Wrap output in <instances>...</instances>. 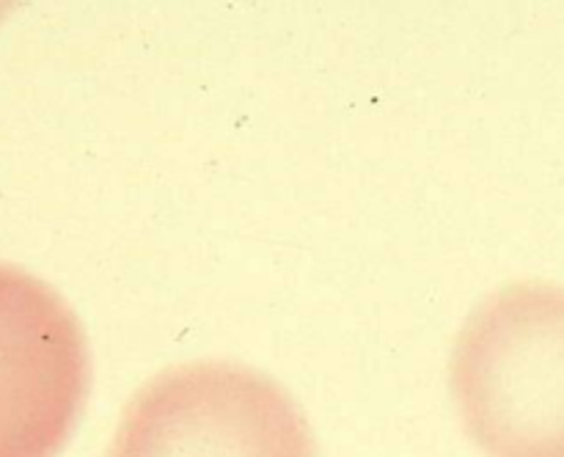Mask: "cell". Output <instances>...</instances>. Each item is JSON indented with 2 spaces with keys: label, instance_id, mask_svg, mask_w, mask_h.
<instances>
[{
  "label": "cell",
  "instance_id": "6da1fadb",
  "mask_svg": "<svg viewBox=\"0 0 564 457\" xmlns=\"http://www.w3.org/2000/svg\"><path fill=\"white\" fill-rule=\"evenodd\" d=\"M452 391L488 457H564V286L490 295L460 330Z\"/></svg>",
  "mask_w": 564,
  "mask_h": 457
},
{
  "label": "cell",
  "instance_id": "7a4b0ae2",
  "mask_svg": "<svg viewBox=\"0 0 564 457\" xmlns=\"http://www.w3.org/2000/svg\"><path fill=\"white\" fill-rule=\"evenodd\" d=\"M105 457H317L308 424L257 369L196 361L165 369L127 405Z\"/></svg>",
  "mask_w": 564,
  "mask_h": 457
},
{
  "label": "cell",
  "instance_id": "3957f363",
  "mask_svg": "<svg viewBox=\"0 0 564 457\" xmlns=\"http://www.w3.org/2000/svg\"><path fill=\"white\" fill-rule=\"evenodd\" d=\"M75 312L36 275L0 264V457H55L88 394Z\"/></svg>",
  "mask_w": 564,
  "mask_h": 457
}]
</instances>
